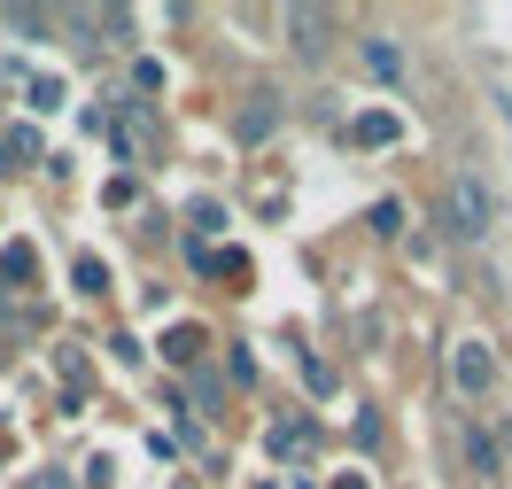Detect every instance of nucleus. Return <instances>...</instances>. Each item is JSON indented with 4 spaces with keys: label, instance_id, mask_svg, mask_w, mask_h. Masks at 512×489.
Wrapping results in <instances>:
<instances>
[{
    "label": "nucleus",
    "instance_id": "obj_2",
    "mask_svg": "<svg viewBox=\"0 0 512 489\" xmlns=\"http://www.w3.org/2000/svg\"><path fill=\"white\" fill-rule=\"evenodd\" d=\"M450 210H458V233H489V202H481V187L474 179H458V187H450Z\"/></svg>",
    "mask_w": 512,
    "mask_h": 489
},
{
    "label": "nucleus",
    "instance_id": "obj_1",
    "mask_svg": "<svg viewBox=\"0 0 512 489\" xmlns=\"http://www.w3.org/2000/svg\"><path fill=\"white\" fill-rule=\"evenodd\" d=\"M450 381H458L466 396H481V389H489V350H481V342H458V358H450Z\"/></svg>",
    "mask_w": 512,
    "mask_h": 489
}]
</instances>
